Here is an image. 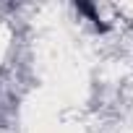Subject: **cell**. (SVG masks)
I'll return each mask as SVG.
<instances>
[{"label":"cell","instance_id":"cell-1","mask_svg":"<svg viewBox=\"0 0 133 133\" xmlns=\"http://www.w3.org/2000/svg\"><path fill=\"white\" fill-rule=\"evenodd\" d=\"M76 8H78V11H81V13H86V16H89V18H91V21H94V26H97V29H102V31H104V26H102V24H99V21H102V18H99V13H97V8H94V5H86V3H78V5H76Z\"/></svg>","mask_w":133,"mask_h":133}]
</instances>
